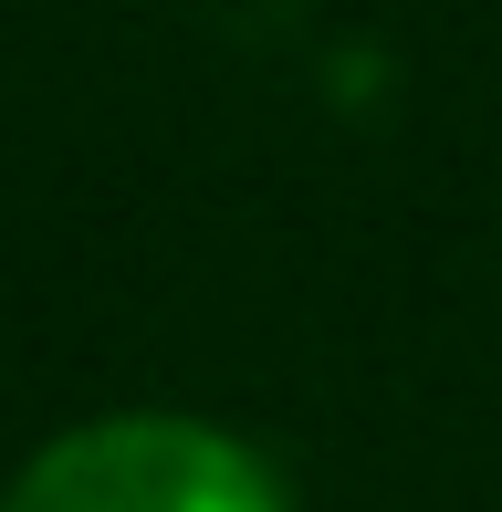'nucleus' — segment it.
Segmentation results:
<instances>
[{
  "label": "nucleus",
  "mask_w": 502,
  "mask_h": 512,
  "mask_svg": "<svg viewBox=\"0 0 502 512\" xmlns=\"http://www.w3.org/2000/svg\"><path fill=\"white\" fill-rule=\"evenodd\" d=\"M0 512H293L283 471L199 408H105L32 439Z\"/></svg>",
  "instance_id": "obj_1"
}]
</instances>
